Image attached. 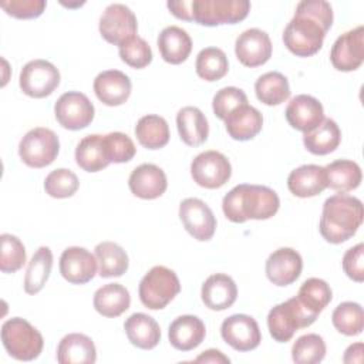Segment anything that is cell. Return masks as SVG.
<instances>
[{
    "label": "cell",
    "instance_id": "obj_1",
    "mask_svg": "<svg viewBox=\"0 0 364 364\" xmlns=\"http://www.w3.org/2000/svg\"><path fill=\"white\" fill-rule=\"evenodd\" d=\"M333 24V9L324 0H304L296 7L293 18L283 31V43L297 57H310L320 51Z\"/></svg>",
    "mask_w": 364,
    "mask_h": 364
},
{
    "label": "cell",
    "instance_id": "obj_2",
    "mask_svg": "<svg viewBox=\"0 0 364 364\" xmlns=\"http://www.w3.org/2000/svg\"><path fill=\"white\" fill-rule=\"evenodd\" d=\"M279 206L277 193L264 185H236L222 200L223 213L233 223H245L249 219H270L277 213Z\"/></svg>",
    "mask_w": 364,
    "mask_h": 364
},
{
    "label": "cell",
    "instance_id": "obj_3",
    "mask_svg": "<svg viewBox=\"0 0 364 364\" xmlns=\"http://www.w3.org/2000/svg\"><path fill=\"white\" fill-rule=\"evenodd\" d=\"M364 209L358 198L337 193L326 199L320 218V235L328 243L338 245L355 235L363 223Z\"/></svg>",
    "mask_w": 364,
    "mask_h": 364
},
{
    "label": "cell",
    "instance_id": "obj_4",
    "mask_svg": "<svg viewBox=\"0 0 364 364\" xmlns=\"http://www.w3.org/2000/svg\"><path fill=\"white\" fill-rule=\"evenodd\" d=\"M1 343L13 358L18 361H31L41 354L44 338L27 320L11 317L1 326Z\"/></svg>",
    "mask_w": 364,
    "mask_h": 364
},
{
    "label": "cell",
    "instance_id": "obj_5",
    "mask_svg": "<svg viewBox=\"0 0 364 364\" xmlns=\"http://www.w3.org/2000/svg\"><path fill=\"white\" fill-rule=\"evenodd\" d=\"M181 291L176 273L165 266H154L139 282L141 303L151 310L166 307Z\"/></svg>",
    "mask_w": 364,
    "mask_h": 364
},
{
    "label": "cell",
    "instance_id": "obj_6",
    "mask_svg": "<svg viewBox=\"0 0 364 364\" xmlns=\"http://www.w3.org/2000/svg\"><path fill=\"white\" fill-rule=\"evenodd\" d=\"M317 316L309 313L297 300L291 297L274 306L267 314V327L270 336L279 341H289L300 328H306L316 321Z\"/></svg>",
    "mask_w": 364,
    "mask_h": 364
},
{
    "label": "cell",
    "instance_id": "obj_7",
    "mask_svg": "<svg viewBox=\"0 0 364 364\" xmlns=\"http://www.w3.org/2000/svg\"><path fill=\"white\" fill-rule=\"evenodd\" d=\"M250 3L247 0H192V21L215 27L222 24H236L247 17Z\"/></svg>",
    "mask_w": 364,
    "mask_h": 364
},
{
    "label": "cell",
    "instance_id": "obj_8",
    "mask_svg": "<svg viewBox=\"0 0 364 364\" xmlns=\"http://www.w3.org/2000/svg\"><path fill=\"white\" fill-rule=\"evenodd\" d=\"M60 151V141L54 131L37 127L30 129L18 144V156L30 168H44L54 162Z\"/></svg>",
    "mask_w": 364,
    "mask_h": 364
},
{
    "label": "cell",
    "instance_id": "obj_9",
    "mask_svg": "<svg viewBox=\"0 0 364 364\" xmlns=\"http://www.w3.org/2000/svg\"><path fill=\"white\" fill-rule=\"evenodd\" d=\"M21 91L31 98H44L54 92L60 84L58 68L47 60H31L20 71Z\"/></svg>",
    "mask_w": 364,
    "mask_h": 364
},
{
    "label": "cell",
    "instance_id": "obj_10",
    "mask_svg": "<svg viewBox=\"0 0 364 364\" xmlns=\"http://www.w3.org/2000/svg\"><path fill=\"white\" fill-rule=\"evenodd\" d=\"M192 179L202 188H222L232 176L229 159L219 151H205L196 155L191 164Z\"/></svg>",
    "mask_w": 364,
    "mask_h": 364
},
{
    "label": "cell",
    "instance_id": "obj_11",
    "mask_svg": "<svg viewBox=\"0 0 364 364\" xmlns=\"http://www.w3.org/2000/svg\"><path fill=\"white\" fill-rule=\"evenodd\" d=\"M57 122L70 131L87 128L94 119V105L88 97L80 91L64 92L54 104Z\"/></svg>",
    "mask_w": 364,
    "mask_h": 364
},
{
    "label": "cell",
    "instance_id": "obj_12",
    "mask_svg": "<svg viewBox=\"0 0 364 364\" xmlns=\"http://www.w3.org/2000/svg\"><path fill=\"white\" fill-rule=\"evenodd\" d=\"M98 28L105 41L119 47L122 43L136 36L138 21L128 6L112 3L105 7Z\"/></svg>",
    "mask_w": 364,
    "mask_h": 364
},
{
    "label": "cell",
    "instance_id": "obj_13",
    "mask_svg": "<svg viewBox=\"0 0 364 364\" xmlns=\"http://www.w3.org/2000/svg\"><path fill=\"white\" fill-rule=\"evenodd\" d=\"M179 219L186 232L199 242L210 240L215 235L216 218L202 199H183L179 205Z\"/></svg>",
    "mask_w": 364,
    "mask_h": 364
},
{
    "label": "cell",
    "instance_id": "obj_14",
    "mask_svg": "<svg viewBox=\"0 0 364 364\" xmlns=\"http://www.w3.org/2000/svg\"><path fill=\"white\" fill-rule=\"evenodd\" d=\"M220 336L226 344L242 353L255 350L262 341L257 321L247 314L226 317L220 326Z\"/></svg>",
    "mask_w": 364,
    "mask_h": 364
},
{
    "label": "cell",
    "instance_id": "obj_15",
    "mask_svg": "<svg viewBox=\"0 0 364 364\" xmlns=\"http://www.w3.org/2000/svg\"><path fill=\"white\" fill-rule=\"evenodd\" d=\"M330 61L338 71H354L364 61V26L341 34L333 44Z\"/></svg>",
    "mask_w": 364,
    "mask_h": 364
},
{
    "label": "cell",
    "instance_id": "obj_16",
    "mask_svg": "<svg viewBox=\"0 0 364 364\" xmlns=\"http://www.w3.org/2000/svg\"><path fill=\"white\" fill-rule=\"evenodd\" d=\"M273 46L266 31L260 28L245 30L235 41V54L237 60L250 68L263 65L272 57Z\"/></svg>",
    "mask_w": 364,
    "mask_h": 364
},
{
    "label": "cell",
    "instance_id": "obj_17",
    "mask_svg": "<svg viewBox=\"0 0 364 364\" xmlns=\"http://www.w3.org/2000/svg\"><path fill=\"white\" fill-rule=\"evenodd\" d=\"M97 259L85 247H67L60 256V273L73 284H85L94 279L97 273Z\"/></svg>",
    "mask_w": 364,
    "mask_h": 364
},
{
    "label": "cell",
    "instance_id": "obj_18",
    "mask_svg": "<svg viewBox=\"0 0 364 364\" xmlns=\"http://www.w3.org/2000/svg\"><path fill=\"white\" fill-rule=\"evenodd\" d=\"M301 269L303 259L300 253L291 247H280L266 260L267 279L280 287L294 283L301 274Z\"/></svg>",
    "mask_w": 364,
    "mask_h": 364
},
{
    "label": "cell",
    "instance_id": "obj_19",
    "mask_svg": "<svg viewBox=\"0 0 364 364\" xmlns=\"http://www.w3.org/2000/svg\"><path fill=\"white\" fill-rule=\"evenodd\" d=\"M284 114L290 127L301 132L314 129L324 119V109L321 102L307 94H300L291 98Z\"/></svg>",
    "mask_w": 364,
    "mask_h": 364
},
{
    "label": "cell",
    "instance_id": "obj_20",
    "mask_svg": "<svg viewBox=\"0 0 364 364\" xmlns=\"http://www.w3.org/2000/svg\"><path fill=\"white\" fill-rule=\"evenodd\" d=\"M129 191L141 199H156L168 188L165 172L155 164H141L128 178Z\"/></svg>",
    "mask_w": 364,
    "mask_h": 364
},
{
    "label": "cell",
    "instance_id": "obj_21",
    "mask_svg": "<svg viewBox=\"0 0 364 364\" xmlns=\"http://www.w3.org/2000/svg\"><path fill=\"white\" fill-rule=\"evenodd\" d=\"M94 92L97 98L108 105H122L131 95V80L119 70H107L100 73L94 80Z\"/></svg>",
    "mask_w": 364,
    "mask_h": 364
},
{
    "label": "cell",
    "instance_id": "obj_22",
    "mask_svg": "<svg viewBox=\"0 0 364 364\" xmlns=\"http://www.w3.org/2000/svg\"><path fill=\"white\" fill-rule=\"evenodd\" d=\"M200 297L208 309L222 311L229 309L236 301L237 287L230 276L225 273H215L203 282Z\"/></svg>",
    "mask_w": 364,
    "mask_h": 364
},
{
    "label": "cell",
    "instance_id": "obj_23",
    "mask_svg": "<svg viewBox=\"0 0 364 364\" xmlns=\"http://www.w3.org/2000/svg\"><path fill=\"white\" fill-rule=\"evenodd\" d=\"M287 188L297 198H313L327 188L324 166L307 164L293 169L287 176Z\"/></svg>",
    "mask_w": 364,
    "mask_h": 364
},
{
    "label": "cell",
    "instance_id": "obj_24",
    "mask_svg": "<svg viewBox=\"0 0 364 364\" xmlns=\"http://www.w3.org/2000/svg\"><path fill=\"white\" fill-rule=\"evenodd\" d=\"M206 336V327L203 321L192 314H183L176 317L168 330L169 343L179 351H191L196 348Z\"/></svg>",
    "mask_w": 364,
    "mask_h": 364
},
{
    "label": "cell",
    "instance_id": "obj_25",
    "mask_svg": "<svg viewBox=\"0 0 364 364\" xmlns=\"http://www.w3.org/2000/svg\"><path fill=\"white\" fill-rule=\"evenodd\" d=\"M225 127L229 136L235 141L253 139L263 127V115L249 104H243L228 115Z\"/></svg>",
    "mask_w": 364,
    "mask_h": 364
},
{
    "label": "cell",
    "instance_id": "obj_26",
    "mask_svg": "<svg viewBox=\"0 0 364 364\" xmlns=\"http://www.w3.org/2000/svg\"><path fill=\"white\" fill-rule=\"evenodd\" d=\"M158 50L164 61L178 65L186 61L192 51V40L186 30L178 26L165 27L156 40Z\"/></svg>",
    "mask_w": 364,
    "mask_h": 364
},
{
    "label": "cell",
    "instance_id": "obj_27",
    "mask_svg": "<svg viewBox=\"0 0 364 364\" xmlns=\"http://www.w3.org/2000/svg\"><path fill=\"white\" fill-rule=\"evenodd\" d=\"M124 330L131 344L141 350H152L161 341L159 324L145 313L131 314L124 323Z\"/></svg>",
    "mask_w": 364,
    "mask_h": 364
},
{
    "label": "cell",
    "instance_id": "obj_28",
    "mask_svg": "<svg viewBox=\"0 0 364 364\" xmlns=\"http://www.w3.org/2000/svg\"><path fill=\"white\" fill-rule=\"evenodd\" d=\"M97 360L94 341L81 333H71L61 338L57 347L60 364H92Z\"/></svg>",
    "mask_w": 364,
    "mask_h": 364
},
{
    "label": "cell",
    "instance_id": "obj_29",
    "mask_svg": "<svg viewBox=\"0 0 364 364\" xmlns=\"http://www.w3.org/2000/svg\"><path fill=\"white\" fill-rule=\"evenodd\" d=\"M75 162L85 172H98L107 168L111 161L104 135L92 134L84 136L75 148Z\"/></svg>",
    "mask_w": 364,
    "mask_h": 364
},
{
    "label": "cell",
    "instance_id": "obj_30",
    "mask_svg": "<svg viewBox=\"0 0 364 364\" xmlns=\"http://www.w3.org/2000/svg\"><path fill=\"white\" fill-rule=\"evenodd\" d=\"M176 127L181 139L189 146H199L208 139V119L196 107L181 108L176 114Z\"/></svg>",
    "mask_w": 364,
    "mask_h": 364
},
{
    "label": "cell",
    "instance_id": "obj_31",
    "mask_svg": "<svg viewBox=\"0 0 364 364\" xmlns=\"http://www.w3.org/2000/svg\"><path fill=\"white\" fill-rule=\"evenodd\" d=\"M94 309L104 317H118L129 309L131 296L127 287L119 283H108L101 286L92 299Z\"/></svg>",
    "mask_w": 364,
    "mask_h": 364
},
{
    "label": "cell",
    "instance_id": "obj_32",
    "mask_svg": "<svg viewBox=\"0 0 364 364\" xmlns=\"http://www.w3.org/2000/svg\"><path fill=\"white\" fill-rule=\"evenodd\" d=\"M341 142V131L331 118H324L314 129L303 134L306 149L314 155H327L338 148Z\"/></svg>",
    "mask_w": 364,
    "mask_h": 364
},
{
    "label": "cell",
    "instance_id": "obj_33",
    "mask_svg": "<svg viewBox=\"0 0 364 364\" xmlns=\"http://www.w3.org/2000/svg\"><path fill=\"white\" fill-rule=\"evenodd\" d=\"M324 171L327 178V188H331L338 193L357 189L363 179L361 168L357 162L350 159H337L324 166Z\"/></svg>",
    "mask_w": 364,
    "mask_h": 364
},
{
    "label": "cell",
    "instance_id": "obj_34",
    "mask_svg": "<svg viewBox=\"0 0 364 364\" xmlns=\"http://www.w3.org/2000/svg\"><path fill=\"white\" fill-rule=\"evenodd\" d=\"M94 250L98 263V274L101 277H119L128 270V255L118 243L101 242Z\"/></svg>",
    "mask_w": 364,
    "mask_h": 364
},
{
    "label": "cell",
    "instance_id": "obj_35",
    "mask_svg": "<svg viewBox=\"0 0 364 364\" xmlns=\"http://www.w3.org/2000/svg\"><path fill=\"white\" fill-rule=\"evenodd\" d=\"M135 136L146 149H159L169 142V127L164 117L148 114L138 119Z\"/></svg>",
    "mask_w": 364,
    "mask_h": 364
},
{
    "label": "cell",
    "instance_id": "obj_36",
    "mask_svg": "<svg viewBox=\"0 0 364 364\" xmlns=\"http://www.w3.org/2000/svg\"><path fill=\"white\" fill-rule=\"evenodd\" d=\"M255 92L264 105H280L290 97L287 78L279 71H269L260 75L255 82Z\"/></svg>",
    "mask_w": 364,
    "mask_h": 364
},
{
    "label": "cell",
    "instance_id": "obj_37",
    "mask_svg": "<svg viewBox=\"0 0 364 364\" xmlns=\"http://www.w3.org/2000/svg\"><path fill=\"white\" fill-rule=\"evenodd\" d=\"M53 267V253L50 247L41 246L36 250L31 260L28 262L26 277H24V291L27 294H37L47 283Z\"/></svg>",
    "mask_w": 364,
    "mask_h": 364
},
{
    "label": "cell",
    "instance_id": "obj_38",
    "mask_svg": "<svg viewBox=\"0 0 364 364\" xmlns=\"http://www.w3.org/2000/svg\"><path fill=\"white\" fill-rule=\"evenodd\" d=\"M296 297L309 313L318 316L331 301L333 291L323 279L310 277L301 283Z\"/></svg>",
    "mask_w": 364,
    "mask_h": 364
},
{
    "label": "cell",
    "instance_id": "obj_39",
    "mask_svg": "<svg viewBox=\"0 0 364 364\" xmlns=\"http://www.w3.org/2000/svg\"><path fill=\"white\" fill-rule=\"evenodd\" d=\"M196 74L205 81H218L228 74L229 61L223 50L218 47H206L199 51L195 63Z\"/></svg>",
    "mask_w": 364,
    "mask_h": 364
},
{
    "label": "cell",
    "instance_id": "obj_40",
    "mask_svg": "<svg viewBox=\"0 0 364 364\" xmlns=\"http://www.w3.org/2000/svg\"><path fill=\"white\" fill-rule=\"evenodd\" d=\"M331 323L344 336H358L364 328L363 307L355 301H343L334 309Z\"/></svg>",
    "mask_w": 364,
    "mask_h": 364
},
{
    "label": "cell",
    "instance_id": "obj_41",
    "mask_svg": "<svg viewBox=\"0 0 364 364\" xmlns=\"http://www.w3.org/2000/svg\"><path fill=\"white\" fill-rule=\"evenodd\" d=\"M326 357V343L321 336L309 333L299 337L291 347V358L296 364H317Z\"/></svg>",
    "mask_w": 364,
    "mask_h": 364
},
{
    "label": "cell",
    "instance_id": "obj_42",
    "mask_svg": "<svg viewBox=\"0 0 364 364\" xmlns=\"http://www.w3.org/2000/svg\"><path fill=\"white\" fill-rule=\"evenodd\" d=\"M80 186L77 175L65 168L51 171L44 179V189L51 198L64 199L73 196Z\"/></svg>",
    "mask_w": 364,
    "mask_h": 364
},
{
    "label": "cell",
    "instance_id": "obj_43",
    "mask_svg": "<svg viewBox=\"0 0 364 364\" xmlns=\"http://www.w3.org/2000/svg\"><path fill=\"white\" fill-rule=\"evenodd\" d=\"M1 242V257L0 270L3 273H14L20 270L26 263V247L21 240L10 233L0 236Z\"/></svg>",
    "mask_w": 364,
    "mask_h": 364
},
{
    "label": "cell",
    "instance_id": "obj_44",
    "mask_svg": "<svg viewBox=\"0 0 364 364\" xmlns=\"http://www.w3.org/2000/svg\"><path fill=\"white\" fill-rule=\"evenodd\" d=\"M121 60L136 70L145 68L152 61V50L149 44L139 36H134L118 47Z\"/></svg>",
    "mask_w": 364,
    "mask_h": 364
},
{
    "label": "cell",
    "instance_id": "obj_45",
    "mask_svg": "<svg viewBox=\"0 0 364 364\" xmlns=\"http://www.w3.org/2000/svg\"><path fill=\"white\" fill-rule=\"evenodd\" d=\"M247 104V95L243 90L236 87H223L220 88L212 101L213 114L225 121L230 112H233L240 105Z\"/></svg>",
    "mask_w": 364,
    "mask_h": 364
},
{
    "label": "cell",
    "instance_id": "obj_46",
    "mask_svg": "<svg viewBox=\"0 0 364 364\" xmlns=\"http://www.w3.org/2000/svg\"><path fill=\"white\" fill-rule=\"evenodd\" d=\"M105 144H107V151L109 161L114 164H124L131 161L135 154L136 148L132 142V139L122 132H109L104 135Z\"/></svg>",
    "mask_w": 364,
    "mask_h": 364
},
{
    "label": "cell",
    "instance_id": "obj_47",
    "mask_svg": "<svg viewBox=\"0 0 364 364\" xmlns=\"http://www.w3.org/2000/svg\"><path fill=\"white\" fill-rule=\"evenodd\" d=\"M1 9L14 18H37L43 14L47 3L44 0H1Z\"/></svg>",
    "mask_w": 364,
    "mask_h": 364
},
{
    "label": "cell",
    "instance_id": "obj_48",
    "mask_svg": "<svg viewBox=\"0 0 364 364\" xmlns=\"http://www.w3.org/2000/svg\"><path fill=\"white\" fill-rule=\"evenodd\" d=\"M343 270L354 282L364 280V245L358 243L350 247L343 256Z\"/></svg>",
    "mask_w": 364,
    "mask_h": 364
},
{
    "label": "cell",
    "instance_id": "obj_49",
    "mask_svg": "<svg viewBox=\"0 0 364 364\" xmlns=\"http://www.w3.org/2000/svg\"><path fill=\"white\" fill-rule=\"evenodd\" d=\"M191 3L192 0H182V1H168L166 7L169 11L181 20L192 21V13H191Z\"/></svg>",
    "mask_w": 364,
    "mask_h": 364
},
{
    "label": "cell",
    "instance_id": "obj_50",
    "mask_svg": "<svg viewBox=\"0 0 364 364\" xmlns=\"http://www.w3.org/2000/svg\"><path fill=\"white\" fill-rule=\"evenodd\" d=\"M195 363H212V364H229L230 358L226 357L222 351L215 350V348H209L206 351H203L202 354H199L195 358Z\"/></svg>",
    "mask_w": 364,
    "mask_h": 364
},
{
    "label": "cell",
    "instance_id": "obj_51",
    "mask_svg": "<svg viewBox=\"0 0 364 364\" xmlns=\"http://www.w3.org/2000/svg\"><path fill=\"white\" fill-rule=\"evenodd\" d=\"M343 361L346 364H361L363 363V343H354L347 347Z\"/></svg>",
    "mask_w": 364,
    "mask_h": 364
}]
</instances>
